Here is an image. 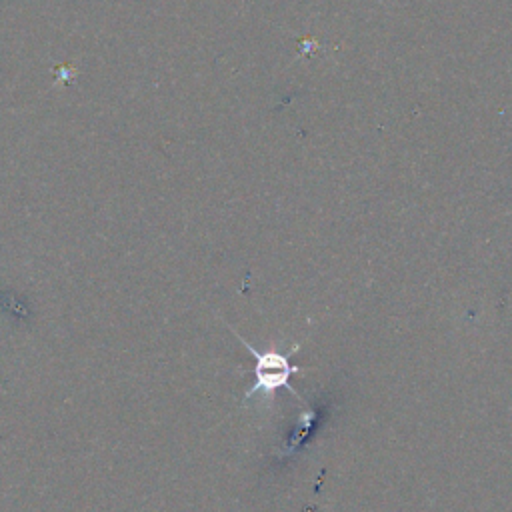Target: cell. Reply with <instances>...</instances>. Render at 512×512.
I'll return each instance as SVG.
<instances>
[{
  "mask_svg": "<svg viewBox=\"0 0 512 512\" xmlns=\"http://www.w3.org/2000/svg\"><path fill=\"white\" fill-rule=\"evenodd\" d=\"M240 342L244 344V348L254 356L256 360V368H254V374H256V382L250 386V390L246 392V400H250L252 396H256L258 392L266 394V396H272L274 390L278 388H288L292 394H296L292 390V386L288 384L290 380V374L294 372H300L298 366L290 364L288 362V356L290 354H278V352H258L250 342H246L244 338H240Z\"/></svg>",
  "mask_w": 512,
  "mask_h": 512,
  "instance_id": "6da1fadb",
  "label": "cell"
}]
</instances>
